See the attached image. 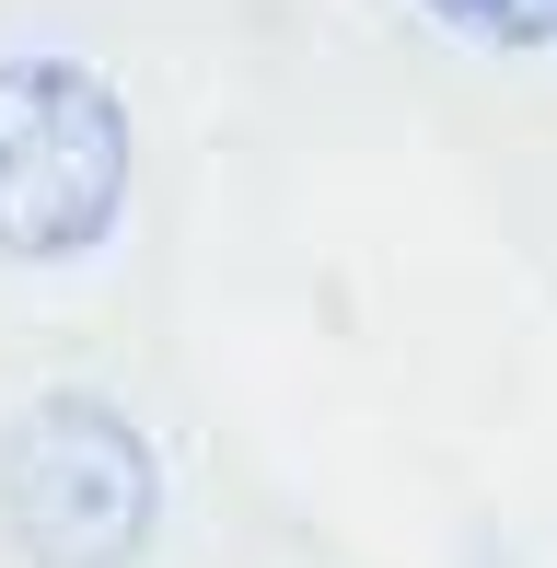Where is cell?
I'll list each match as a JSON object with an SVG mask.
<instances>
[{
  "mask_svg": "<svg viewBox=\"0 0 557 568\" xmlns=\"http://www.w3.org/2000/svg\"><path fill=\"white\" fill-rule=\"evenodd\" d=\"M163 523L151 442L105 395H36L0 442V534L23 568H129Z\"/></svg>",
  "mask_w": 557,
  "mask_h": 568,
  "instance_id": "obj_2",
  "label": "cell"
},
{
  "mask_svg": "<svg viewBox=\"0 0 557 568\" xmlns=\"http://www.w3.org/2000/svg\"><path fill=\"white\" fill-rule=\"evenodd\" d=\"M418 12L476 47H557V0H418Z\"/></svg>",
  "mask_w": 557,
  "mask_h": 568,
  "instance_id": "obj_3",
  "label": "cell"
},
{
  "mask_svg": "<svg viewBox=\"0 0 557 568\" xmlns=\"http://www.w3.org/2000/svg\"><path fill=\"white\" fill-rule=\"evenodd\" d=\"M129 197V105L82 59H0V255H93Z\"/></svg>",
  "mask_w": 557,
  "mask_h": 568,
  "instance_id": "obj_1",
  "label": "cell"
}]
</instances>
